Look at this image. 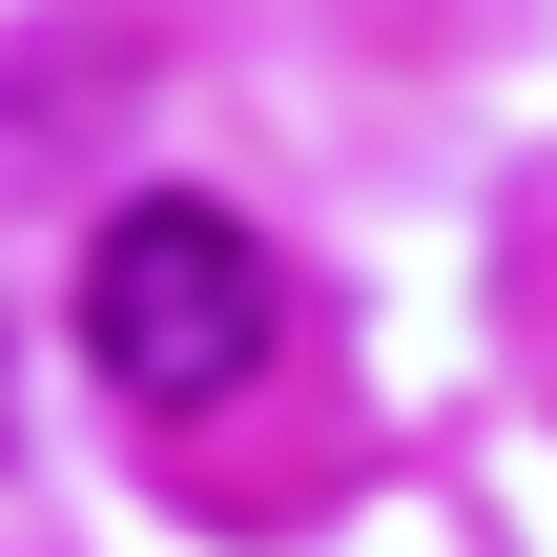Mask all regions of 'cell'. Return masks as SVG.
Here are the masks:
<instances>
[{
  "label": "cell",
  "instance_id": "obj_1",
  "mask_svg": "<svg viewBox=\"0 0 557 557\" xmlns=\"http://www.w3.org/2000/svg\"><path fill=\"white\" fill-rule=\"evenodd\" d=\"M269 331H289V289H269L248 207L124 186V207L83 227V372H103L124 413H227V393L269 372Z\"/></svg>",
  "mask_w": 557,
  "mask_h": 557
}]
</instances>
